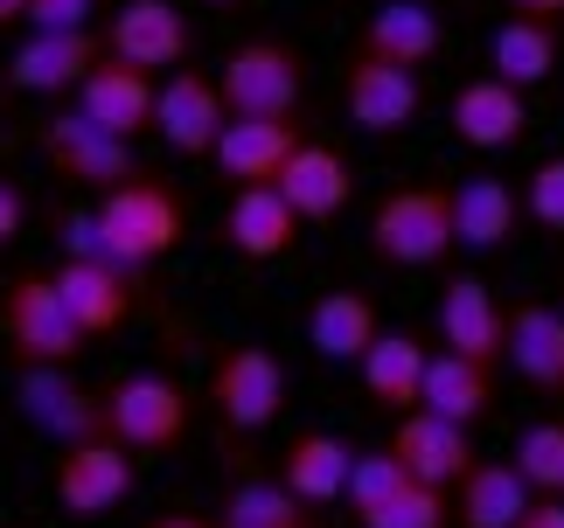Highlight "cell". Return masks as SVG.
Wrapping results in <instances>:
<instances>
[{"instance_id":"cell-1","label":"cell","mask_w":564,"mask_h":528,"mask_svg":"<svg viewBox=\"0 0 564 528\" xmlns=\"http://www.w3.org/2000/svg\"><path fill=\"white\" fill-rule=\"evenodd\" d=\"M460 251L453 230V182H404L370 209V257L390 272H432Z\"/></svg>"},{"instance_id":"cell-2","label":"cell","mask_w":564,"mask_h":528,"mask_svg":"<svg viewBox=\"0 0 564 528\" xmlns=\"http://www.w3.org/2000/svg\"><path fill=\"white\" fill-rule=\"evenodd\" d=\"M0 341H8L14 369H77L91 334L70 320L56 293V272H14L0 293Z\"/></svg>"},{"instance_id":"cell-3","label":"cell","mask_w":564,"mask_h":528,"mask_svg":"<svg viewBox=\"0 0 564 528\" xmlns=\"http://www.w3.org/2000/svg\"><path fill=\"white\" fill-rule=\"evenodd\" d=\"M98 237L105 251H112V264H126V272H147V264H161L167 251L182 244L188 230V209L182 195L161 182V174H147V182H126L112 195H98Z\"/></svg>"},{"instance_id":"cell-4","label":"cell","mask_w":564,"mask_h":528,"mask_svg":"<svg viewBox=\"0 0 564 528\" xmlns=\"http://www.w3.org/2000/svg\"><path fill=\"white\" fill-rule=\"evenodd\" d=\"M35 153H42V167H50L56 182L91 188V195H112V188H126V182H147L133 140L105 132L98 119H84L77 105H70V112H50V119L35 125Z\"/></svg>"},{"instance_id":"cell-5","label":"cell","mask_w":564,"mask_h":528,"mask_svg":"<svg viewBox=\"0 0 564 528\" xmlns=\"http://www.w3.org/2000/svg\"><path fill=\"white\" fill-rule=\"evenodd\" d=\"M203 396L216 404L230 438H258V431L279 425V410H286V362H279L265 341H224L209 355Z\"/></svg>"},{"instance_id":"cell-6","label":"cell","mask_w":564,"mask_h":528,"mask_svg":"<svg viewBox=\"0 0 564 528\" xmlns=\"http://www.w3.org/2000/svg\"><path fill=\"white\" fill-rule=\"evenodd\" d=\"M105 410H112V438L133 459H161L195 431V396L161 376V369H133V376L105 383Z\"/></svg>"},{"instance_id":"cell-7","label":"cell","mask_w":564,"mask_h":528,"mask_svg":"<svg viewBox=\"0 0 564 528\" xmlns=\"http://www.w3.org/2000/svg\"><path fill=\"white\" fill-rule=\"evenodd\" d=\"M216 84H224L230 119H300V105H307V63L272 35L237 42L224 56V70H216Z\"/></svg>"},{"instance_id":"cell-8","label":"cell","mask_w":564,"mask_h":528,"mask_svg":"<svg viewBox=\"0 0 564 528\" xmlns=\"http://www.w3.org/2000/svg\"><path fill=\"white\" fill-rule=\"evenodd\" d=\"M14 410L29 417V425L50 438L56 452L112 438V410H105V389L77 383L70 369H14Z\"/></svg>"},{"instance_id":"cell-9","label":"cell","mask_w":564,"mask_h":528,"mask_svg":"<svg viewBox=\"0 0 564 528\" xmlns=\"http://www.w3.org/2000/svg\"><path fill=\"white\" fill-rule=\"evenodd\" d=\"M432 334H440L446 355H467V362H481V369H509V306L495 299V285L481 272H453L440 285Z\"/></svg>"},{"instance_id":"cell-10","label":"cell","mask_w":564,"mask_h":528,"mask_svg":"<svg viewBox=\"0 0 564 528\" xmlns=\"http://www.w3.org/2000/svg\"><path fill=\"white\" fill-rule=\"evenodd\" d=\"M133 487H140V466H133V452H126L119 438L70 446V452H56V466H50V494H56V508L70 521H105L112 508L133 501Z\"/></svg>"},{"instance_id":"cell-11","label":"cell","mask_w":564,"mask_h":528,"mask_svg":"<svg viewBox=\"0 0 564 528\" xmlns=\"http://www.w3.org/2000/svg\"><path fill=\"white\" fill-rule=\"evenodd\" d=\"M341 105H349V119L370 132V140H398V132H411L425 119V77L356 50L349 70H341Z\"/></svg>"},{"instance_id":"cell-12","label":"cell","mask_w":564,"mask_h":528,"mask_svg":"<svg viewBox=\"0 0 564 528\" xmlns=\"http://www.w3.org/2000/svg\"><path fill=\"white\" fill-rule=\"evenodd\" d=\"M105 50L140 63V70H188L195 63V21L175 0H119V14L105 21Z\"/></svg>"},{"instance_id":"cell-13","label":"cell","mask_w":564,"mask_h":528,"mask_svg":"<svg viewBox=\"0 0 564 528\" xmlns=\"http://www.w3.org/2000/svg\"><path fill=\"white\" fill-rule=\"evenodd\" d=\"M56 293L70 306V320L84 327L91 341H105L112 327H126L140 314V293H147V272H126L112 257H63L56 264Z\"/></svg>"},{"instance_id":"cell-14","label":"cell","mask_w":564,"mask_h":528,"mask_svg":"<svg viewBox=\"0 0 564 528\" xmlns=\"http://www.w3.org/2000/svg\"><path fill=\"white\" fill-rule=\"evenodd\" d=\"M112 56L98 29H77V35H35L8 56V91H29V98H77L84 77Z\"/></svg>"},{"instance_id":"cell-15","label":"cell","mask_w":564,"mask_h":528,"mask_svg":"<svg viewBox=\"0 0 564 528\" xmlns=\"http://www.w3.org/2000/svg\"><path fill=\"white\" fill-rule=\"evenodd\" d=\"M224 125H230V105H224V84H216L209 70H195V63H188V70L161 77L154 132L182 153V161H209L216 140H224Z\"/></svg>"},{"instance_id":"cell-16","label":"cell","mask_w":564,"mask_h":528,"mask_svg":"<svg viewBox=\"0 0 564 528\" xmlns=\"http://www.w3.org/2000/svg\"><path fill=\"white\" fill-rule=\"evenodd\" d=\"M383 446L404 459V473H411V480H425V487H440V494H453L474 466H481V452H474V431H467V425H453V417H432V410L398 417Z\"/></svg>"},{"instance_id":"cell-17","label":"cell","mask_w":564,"mask_h":528,"mask_svg":"<svg viewBox=\"0 0 564 528\" xmlns=\"http://www.w3.org/2000/svg\"><path fill=\"white\" fill-rule=\"evenodd\" d=\"M446 119H453V140L460 146L509 153V146H523V132H530V91H516V84H502L495 70H481L453 91Z\"/></svg>"},{"instance_id":"cell-18","label":"cell","mask_w":564,"mask_h":528,"mask_svg":"<svg viewBox=\"0 0 564 528\" xmlns=\"http://www.w3.org/2000/svg\"><path fill=\"white\" fill-rule=\"evenodd\" d=\"M84 119H98L105 132H119V140H147L154 132V112H161V84L154 70H140V63H126V56H105L91 77H84V91L70 98Z\"/></svg>"},{"instance_id":"cell-19","label":"cell","mask_w":564,"mask_h":528,"mask_svg":"<svg viewBox=\"0 0 564 528\" xmlns=\"http://www.w3.org/2000/svg\"><path fill=\"white\" fill-rule=\"evenodd\" d=\"M300 146H307V125L300 119H230L209 161L230 188H272Z\"/></svg>"},{"instance_id":"cell-20","label":"cell","mask_w":564,"mask_h":528,"mask_svg":"<svg viewBox=\"0 0 564 528\" xmlns=\"http://www.w3.org/2000/svg\"><path fill=\"white\" fill-rule=\"evenodd\" d=\"M432 355H440V348H432L425 334H411V327H383V341L370 348V355H362V369H356V376H362V396H370V404L390 417V425L425 404Z\"/></svg>"},{"instance_id":"cell-21","label":"cell","mask_w":564,"mask_h":528,"mask_svg":"<svg viewBox=\"0 0 564 528\" xmlns=\"http://www.w3.org/2000/svg\"><path fill=\"white\" fill-rule=\"evenodd\" d=\"M272 188L300 209V223H335V216L356 202V167H349V153H341V146L307 140Z\"/></svg>"},{"instance_id":"cell-22","label":"cell","mask_w":564,"mask_h":528,"mask_svg":"<svg viewBox=\"0 0 564 528\" xmlns=\"http://www.w3.org/2000/svg\"><path fill=\"white\" fill-rule=\"evenodd\" d=\"M383 341V320H377V299L362 285H328L314 306H307V348L321 362H356Z\"/></svg>"},{"instance_id":"cell-23","label":"cell","mask_w":564,"mask_h":528,"mask_svg":"<svg viewBox=\"0 0 564 528\" xmlns=\"http://www.w3.org/2000/svg\"><path fill=\"white\" fill-rule=\"evenodd\" d=\"M509 369L536 396H564V306H551V299L509 306Z\"/></svg>"},{"instance_id":"cell-24","label":"cell","mask_w":564,"mask_h":528,"mask_svg":"<svg viewBox=\"0 0 564 528\" xmlns=\"http://www.w3.org/2000/svg\"><path fill=\"white\" fill-rule=\"evenodd\" d=\"M356 50L398 63V70H425V63L446 50V29H440V14H432L425 0H377V8L362 14Z\"/></svg>"},{"instance_id":"cell-25","label":"cell","mask_w":564,"mask_h":528,"mask_svg":"<svg viewBox=\"0 0 564 528\" xmlns=\"http://www.w3.org/2000/svg\"><path fill=\"white\" fill-rule=\"evenodd\" d=\"M224 244L245 257V264H272V257H286V251L300 244V209H293L279 188H230Z\"/></svg>"},{"instance_id":"cell-26","label":"cell","mask_w":564,"mask_h":528,"mask_svg":"<svg viewBox=\"0 0 564 528\" xmlns=\"http://www.w3.org/2000/svg\"><path fill=\"white\" fill-rule=\"evenodd\" d=\"M216 528H321V508H307L279 473L237 466L216 494Z\"/></svg>"},{"instance_id":"cell-27","label":"cell","mask_w":564,"mask_h":528,"mask_svg":"<svg viewBox=\"0 0 564 528\" xmlns=\"http://www.w3.org/2000/svg\"><path fill=\"white\" fill-rule=\"evenodd\" d=\"M516 223H523V202H516V188L495 167L453 182V230H460V251H481V257L488 251H509L516 244Z\"/></svg>"},{"instance_id":"cell-28","label":"cell","mask_w":564,"mask_h":528,"mask_svg":"<svg viewBox=\"0 0 564 528\" xmlns=\"http://www.w3.org/2000/svg\"><path fill=\"white\" fill-rule=\"evenodd\" d=\"M286 487L307 501V508H335L341 494H349V473H356V452L341 446L335 431H321V425H307V431H293L286 438V452H279V466H272Z\"/></svg>"},{"instance_id":"cell-29","label":"cell","mask_w":564,"mask_h":528,"mask_svg":"<svg viewBox=\"0 0 564 528\" xmlns=\"http://www.w3.org/2000/svg\"><path fill=\"white\" fill-rule=\"evenodd\" d=\"M530 508H536V487L516 473V459H481L453 487V521L460 528H523Z\"/></svg>"},{"instance_id":"cell-30","label":"cell","mask_w":564,"mask_h":528,"mask_svg":"<svg viewBox=\"0 0 564 528\" xmlns=\"http://www.w3.org/2000/svg\"><path fill=\"white\" fill-rule=\"evenodd\" d=\"M557 56H564V29H551V21H523V14H509L502 29H495V42H488V70L502 84H516V91L551 84Z\"/></svg>"},{"instance_id":"cell-31","label":"cell","mask_w":564,"mask_h":528,"mask_svg":"<svg viewBox=\"0 0 564 528\" xmlns=\"http://www.w3.org/2000/svg\"><path fill=\"white\" fill-rule=\"evenodd\" d=\"M419 410H432V417H453V425H481V417L495 410V369H481V362H467V355H432V376H425V404Z\"/></svg>"},{"instance_id":"cell-32","label":"cell","mask_w":564,"mask_h":528,"mask_svg":"<svg viewBox=\"0 0 564 528\" xmlns=\"http://www.w3.org/2000/svg\"><path fill=\"white\" fill-rule=\"evenodd\" d=\"M362 528H453V501L440 487H425V480H404L390 501H377V508L356 515Z\"/></svg>"},{"instance_id":"cell-33","label":"cell","mask_w":564,"mask_h":528,"mask_svg":"<svg viewBox=\"0 0 564 528\" xmlns=\"http://www.w3.org/2000/svg\"><path fill=\"white\" fill-rule=\"evenodd\" d=\"M516 473H523L536 494H564V417L523 425V438H516Z\"/></svg>"},{"instance_id":"cell-34","label":"cell","mask_w":564,"mask_h":528,"mask_svg":"<svg viewBox=\"0 0 564 528\" xmlns=\"http://www.w3.org/2000/svg\"><path fill=\"white\" fill-rule=\"evenodd\" d=\"M523 216H530L536 230H557V237H564V153H551V161L530 167V182H523Z\"/></svg>"},{"instance_id":"cell-35","label":"cell","mask_w":564,"mask_h":528,"mask_svg":"<svg viewBox=\"0 0 564 528\" xmlns=\"http://www.w3.org/2000/svg\"><path fill=\"white\" fill-rule=\"evenodd\" d=\"M91 14H98V0H29L35 35H77V29H91Z\"/></svg>"},{"instance_id":"cell-36","label":"cell","mask_w":564,"mask_h":528,"mask_svg":"<svg viewBox=\"0 0 564 528\" xmlns=\"http://www.w3.org/2000/svg\"><path fill=\"white\" fill-rule=\"evenodd\" d=\"M21 223H29V195H21L8 174H0V244H14Z\"/></svg>"},{"instance_id":"cell-37","label":"cell","mask_w":564,"mask_h":528,"mask_svg":"<svg viewBox=\"0 0 564 528\" xmlns=\"http://www.w3.org/2000/svg\"><path fill=\"white\" fill-rule=\"evenodd\" d=\"M509 14H523V21H551V29H564V0H509Z\"/></svg>"},{"instance_id":"cell-38","label":"cell","mask_w":564,"mask_h":528,"mask_svg":"<svg viewBox=\"0 0 564 528\" xmlns=\"http://www.w3.org/2000/svg\"><path fill=\"white\" fill-rule=\"evenodd\" d=\"M523 528H564V494H536V508L523 515Z\"/></svg>"},{"instance_id":"cell-39","label":"cell","mask_w":564,"mask_h":528,"mask_svg":"<svg viewBox=\"0 0 564 528\" xmlns=\"http://www.w3.org/2000/svg\"><path fill=\"white\" fill-rule=\"evenodd\" d=\"M147 528H216L209 515H195V508H167V515H154Z\"/></svg>"},{"instance_id":"cell-40","label":"cell","mask_w":564,"mask_h":528,"mask_svg":"<svg viewBox=\"0 0 564 528\" xmlns=\"http://www.w3.org/2000/svg\"><path fill=\"white\" fill-rule=\"evenodd\" d=\"M14 21H29V0H0V29H14Z\"/></svg>"},{"instance_id":"cell-41","label":"cell","mask_w":564,"mask_h":528,"mask_svg":"<svg viewBox=\"0 0 564 528\" xmlns=\"http://www.w3.org/2000/svg\"><path fill=\"white\" fill-rule=\"evenodd\" d=\"M203 8H245V0H203Z\"/></svg>"}]
</instances>
